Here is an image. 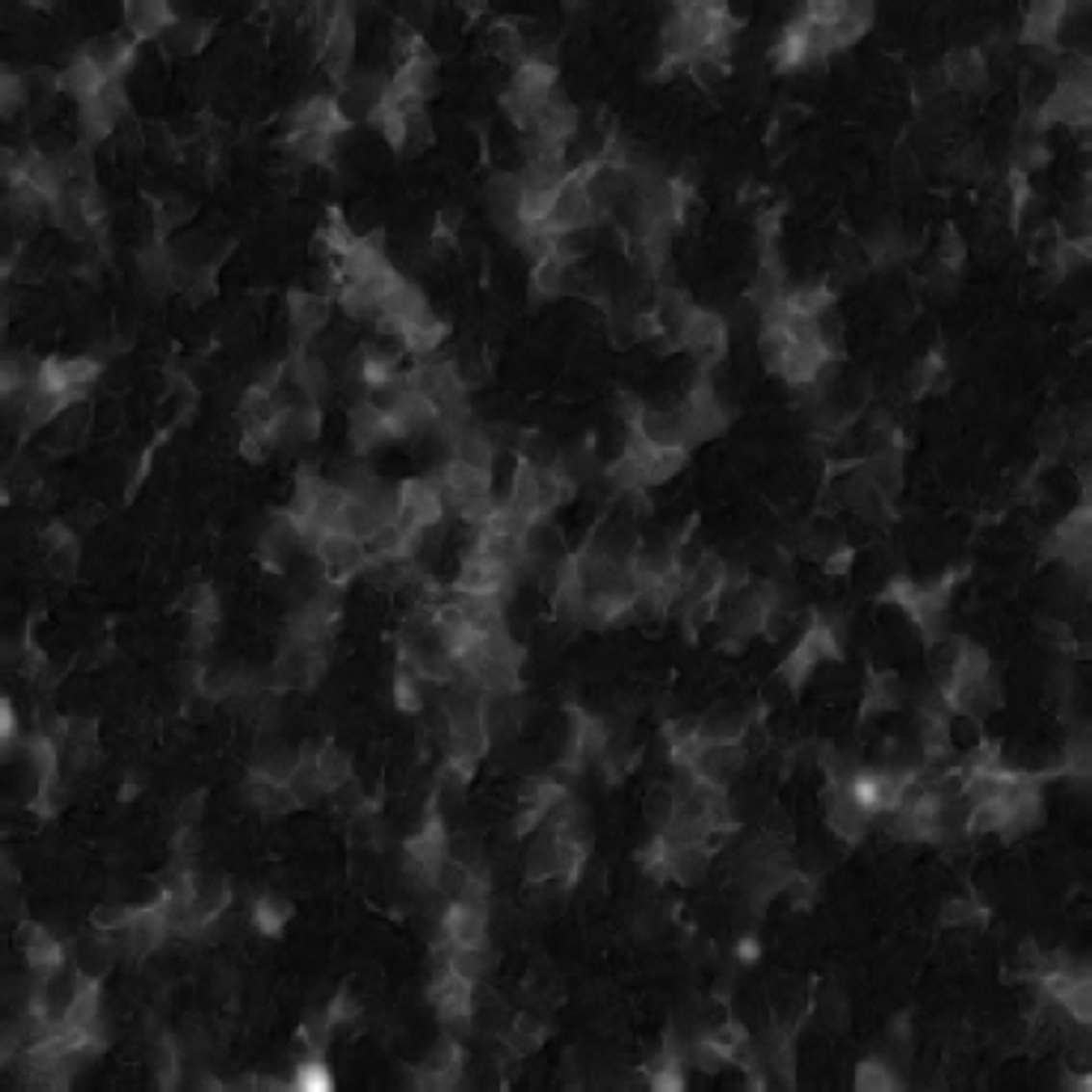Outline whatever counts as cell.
<instances>
[{"label":"cell","instance_id":"6da1fadb","mask_svg":"<svg viewBox=\"0 0 1092 1092\" xmlns=\"http://www.w3.org/2000/svg\"><path fill=\"white\" fill-rule=\"evenodd\" d=\"M675 341H678V350H687L699 358V364L705 371H711L716 361H722L725 355V344H728V332H725V323L716 311H708V308H690L687 317L678 323V329L669 332Z\"/></svg>","mask_w":1092,"mask_h":1092},{"label":"cell","instance_id":"7a4b0ae2","mask_svg":"<svg viewBox=\"0 0 1092 1092\" xmlns=\"http://www.w3.org/2000/svg\"><path fill=\"white\" fill-rule=\"evenodd\" d=\"M314 554L323 562V569H326V578L341 586L358 572H364V565H368V548H364V542H358L355 536L344 531L323 533L314 545Z\"/></svg>","mask_w":1092,"mask_h":1092},{"label":"cell","instance_id":"3957f363","mask_svg":"<svg viewBox=\"0 0 1092 1092\" xmlns=\"http://www.w3.org/2000/svg\"><path fill=\"white\" fill-rule=\"evenodd\" d=\"M320 60L326 65V71L332 74V80L344 87L347 77L352 74V51H355V21H352V13L347 7H341V13L329 21V27L323 30L320 36Z\"/></svg>","mask_w":1092,"mask_h":1092},{"label":"cell","instance_id":"277c9868","mask_svg":"<svg viewBox=\"0 0 1092 1092\" xmlns=\"http://www.w3.org/2000/svg\"><path fill=\"white\" fill-rule=\"evenodd\" d=\"M350 125H352V121H350L347 113L341 110L338 98L314 95V98L302 101V104L291 113L288 137H291V134H299V131H314V134L338 137V134L350 131Z\"/></svg>","mask_w":1092,"mask_h":1092},{"label":"cell","instance_id":"5b68a950","mask_svg":"<svg viewBox=\"0 0 1092 1092\" xmlns=\"http://www.w3.org/2000/svg\"><path fill=\"white\" fill-rule=\"evenodd\" d=\"M1066 13H1069V7L1060 4V0H1051V4H1030L1027 13H1025V24H1022V42L1030 45V48H1039V51L1057 54L1060 51V27H1063Z\"/></svg>","mask_w":1092,"mask_h":1092},{"label":"cell","instance_id":"8992f818","mask_svg":"<svg viewBox=\"0 0 1092 1092\" xmlns=\"http://www.w3.org/2000/svg\"><path fill=\"white\" fill-rule=\"evenodd\" d=\"M939 68L945 74L948 90H956V92H977L989 80L986 60L977 48H953L942 60Z\"/></svg>","mask_w":1092,"mask_h":1092},{"label":"cell","instance_id":"52a82bcc","mask_svg":"<svg viewBox=\"0 0 1092 1092\" xmlns=\"http://www.w3.org/2000/svg\"><path fill=\"white\" fill-rule=\"evenodd\" d=\"M15 939H18V945H21V950L27 956V965L33 971H39V975H45V971H51V968H60L63 959H65L63 945L54 939V933H51L48 926H42V923L24 921L18 926V936Z\"/></svg>","mask_w":1092,"mask_h":1092},{"label":"cell","instance_id":"ba28073f","mask_svg":"<svg viewBox=\"0 0 1092 1092\" xmlns=\"http://www.w3.org/2000/svg\"><path fill=\"white\" fill-rule=\"evenodd\" d=\"M350 438H352L358 454H368L371 448H377V444L391 441L388 427H385V409H379L371 400L355 403L352 412H350Z\"/></svg>","mask_w":1092,"mask_h":1092},{"label":"cell","instance_id":"9c48e42d","mask_svg":"<svg viewBox=\"0 0 1092 1092\" xmlns=\"http://www.w3.org/2000/svg\"><path fill=\"white\" fill-rule=\"evenodd\" d=\"M711 865V849L702 844H669L666 841V873L681 885H696Z\"/></svg>","mask_w":1092,"mask_h":1092},{"label":"cell","instance_id":"30bf717a","mask_svg":"<svg viewBox=\"0 0 1092 1092\" xmlns=\"http://www.w3.org/2000/svg\"><path fill=\"white\" fill-rule=\"evenodd\" d=\"M873 24V7L871 4H838L835 18L829 21V39L832 51H844L856 45Z\"/></svg>","mask_w":1092,"mask_h":1092},{"label":"cell","instance_id":"8fae6325","mask_svg":"<svg viewBox=\"0 0 1092 1092\" xmlns=\"http://www.w3.org/2000/svg\"><path fill=\"white\" fill-rule=\"evenodd\" d=\"M288 314H291V326L299 338L314 335L317 329L326 326L329 320V299L311 294V291H294L288 294Z\"/></svg>","mask_w":1092,"mask_h":1092},{"label":"cell","instance_id":"7c38bea8","mask_svg":"<svg viewBox=\"0 0 1092 1092\" xmlns=\"http://www.w3.org/2000/svg\"><path fill=\"white\" fill-rule=\"evenodd\" d=\"M125 24L134 33V39H157L175 24V15L160 0H148V4L131 0V4H125Z\"/></svg>","mask_w":1092,"mask_h":1092},{"label":"cell","instance_id":"4fadbf2b","mask_svg":"<svg viewBox=\"0 0 1092 1092\" xmlns=\"http://www.w3.org/2000/svg\"><path fill=\"white\" fill-rule=\"evenodd\" d=\"M110 84V80L84 57V54H77L63 71H60V90L63 92H68V95H74L77 101H87V98H98L101 95V90Z\"/></svg>","mask_w":1092,"mask_h":1092},{"label":"cell","instance_id":"5bb4252c","mask_svg":"<svg viewBox=\"0 0 1092 1092\" xmlns=\"http://www.w3.org/2000/svg\"><path fill=\"white\" fill-rule=\"evenodd\" d=\"M448 338V323H441L432 311H427L424 317L406 323V326H400V344L406 352H415V355H427V352H435V347Z\"/></svg>","mask_w":1092,"mask_h":1092},{"label":"cell","instance_id":"9a60e30c","mask_svg":"<svg viewBox=\"0 0 1092 1092\" xmlns=\"http://www.w3.org/2000/svg\"><path fill=\"white\" fill-rule=\"evenodd\" d=\"M524 873H528V882L539 885V882H548V879H559V849H557V832L548 829L542 832L531 853H528V865H524Z\"/></svg>","mask_w":1092,"mask_h":1092},{"label":"cell","instance_id":"2e32d148","mask_svg":"<svg viewBox=\"0 0 1092 1092\" xmlns=\"http://www.w3.org/2000/svg\"><path fill=\"white\" fill-rule=\"evenodd\" d=\"M285 371L291 377V382L308 397V403H314L317 397H323L329 391V374H326V364L314 355H297L285 364Z\"/></svg>","mask_w":1092,"mask_h":1092},{"label":"cell","instance_id":"e0dca14e","mask_svg":"<svg viewBox=\"0 0 1092 1092\" xmlns=\"http://www.w3.org/2000/svg\"><path fill=\"white\" fill-rule=\"evenodd\" d=\"M485 42H489V48H492L504 63L521 65L524 57H528V45H524V33H521V27H518L512 18H495V21L489 24V33H485Z\"/></svg>","mask_w":1092,"mask_h":1092},{"label":"cell","instance_id":"ac0fdd59","mask_svg":"<svg viewBox=\"0 0 1092 1092\" xmlns=\"http://www.w3.org/2000/svg\"><path fill=\"white\" fill-rule=\"evenodd\" d=\"M569 267H572V261L559 258L557 252H554V255H545L542 261H536L533 275H531L533 297H539V299H554V297L565 294V275H569Z\"/></svg>","mask_w":1092,"mask_h":1092},{"label":"cell","instance_id":"d6986e66","mask_svg":"<svg viewBox=\"0 0 1092 1092\" xmlns=\"http://www.w3.org/2000/svg\"><path fill=\"white\" fill-rule=\"evenodd\" d=\"M77 121H80V137H84L87 145L107 140V137L113 134V128H116V118H113V113L104 107L101 98L77 101Z\"/></svg>","mask_w":1092,"mask_h":1092},{"label":"cell","instance_id":"ffe728a7","mask_svg":"<svg viewBox=\"0 0 1092 1092\" xmlns=\"http://www.w3.org/2000/svg\"><path fill=\"white\" fill-rule=\"evenodd\" d=\"M832 302H835V291H832V285H823V281L820 285H802V288L785 294V308L791 314L815 317V320L820 314H826L832 308Z\"/></svg>","mask_w":1092,"mask_h":1092},{"label":"cell","instance_id":"44dd1931","mask_svg":"<svg viewBox=\"0 0 1092 1092\" xmlns=\"http://www.w3.org/2000/svg\"><path fill=\"white\" fill-rule=\"evenodd\" d=\"M314 764H317V773L326 785V791H338L344 782L352 779V764H350V755L344 749H338L335 743H323L317 752H314Z\"/></svg>","mask_w":1092,"mask_h":1092},{"label":"cell","instance_id":"7402d4cb","mask_svg":"<svg viewBox=\"0 0 1092 1092\" xmlns=\"http://www.w3.org/2000/svg\"><path fill=\"white\" fill-rule=\"evenodd\" d=\"M208 36H211V27L205 21H175L164 33V42L172 45L178 54H193L208 42Z\"/></svg>","mask_w":1092,"mask_h":1092},{"label":"cell","instance_id":"603a6c76","mask_svg":"<svg viewBox=\"0 0 1092 1092\" xmlns=\"http://www.w3.org/2000/svg\"><path fill=\"white\" fill-rule=\"evenodd\" d=\"M181 611L190 613L198 622H217L220 604H217V595H214V589L208 584H193L181 595Z\"/></svg>","mask_w":1092,"mask_h":1092},{"label":"cell","instance_id":"cb8c5ba5","mask_svg":"<svg viewBox=\"0 0 1092 1092\" xmlns=\"http://www.w3.org/2000/svg\"><path fill=\"white\" fill-rule=\"evenodd\" d=\"M687 71L693 74V80L705 90H714L716 84H722L725 74H728V60L725 54L719 51H708V54H696L690 63H687Z\"/></svg>","mask_w":1092,"mask_h":1092},{"label":"cell","instance_id":"d4e9b609","mask_svg":"<svg viewBox=\"0 0 1092 1092\" xmlns=\"http://www.w3.org/2000/svg\"><path fill=\"white\" fill-rule=\"evenodd\" d=\"M294 915V909H291V903L288 900H281V897H261L258 903H255V912H252V918H255V926L261 929V933H270V936H275V933H281V926L288 923V918Z\"/></svg>","mask_w":1092,"mask_h":1092},{"label":"cell","instance_id":"484cf974","mask_svg":"<svg viewBox=\"0 0 1092 1092\" xmlns=\"http://www.w3.org/2000/svg\"><path fill=\"white\" fill-rule=\"evenodd\" d=\"M332 1030H335V1025H332V1019H329L326 1009H323V1013H311V1016L302 1022V1027H299V1042H302V1048L308 1051V1057H317L320 1051L329 1045Z\"/></svg>","mask_w":1092,"mask_h":1092},{"label":"cell","instance_id":"4316f807","mask_svg":"<svg viewBox=\"0 0 1092 1092\" xmlns=\"http://www.w3.org/2000/svg\"><path fill=\"white\" fill-rule=\"evenodd\" d=\"M895 1086H897V1078L879 1060H868L856 1072V1089H862V1092H888Z\"/></svg>","mask_w":1092,"mask_h":1092},{"label":"cell","instance_id":"83f0119b","mask_svg":"<svg viewBox=\"0 0 1092 1092\" xmlns=\"http://www.w3.org/2000/svg\"><path fill=\"white\" fill-rule=\"evenodd\" d=\"M294 1086L302 1092H326L332 1086V1075L317 1057H308L297 1066L294 1072Z\"/></svg>","mask_w":1092,"mask_h":1092},{"label":"cell","instance_id":"f1b7e54d","mask_svg":"<svg viewBox=\"0 0 1092 1092\" xmlns=\"http://www.w3.org/2000/svg\"><path fill=\"white\" fill-rule=\"evenodd\" d=\"M672 808H675L672 788H655L649 796H645V820H649L658 832H663L669 818H672Z\"/></svg>","mask_w":1092,"mask_h":1092},{"label":"cell","instance_id":"f546056e","mask_svg":"<svg viewBox=\"0 0 1092 1092\" xmlns=\"http://www.w3.org/2000/svg\"><path fill=\"white\" fill-rule=\"evenodd\" d=\"M1063 1009H1066V1016L1075 1019L1078 1025H1089V1019H1092V983H1089V977H1083L1072 986V992L1063 1001Z\"/></svg>","mask_w":1092,"mask_h":1092},{"label":"cell","instance_id":"4dcf8cb0","mask_svg":"<svg viewBox=\"0 0 1092 1092\" xmlns=\"http://www.w3.org/2000/svg\"><path fill=\"white\" fill-rule=\"evenodd\" d=\"M953 167H956V172H959L962 178H968V181H980V178L989 172L986 154H983V148H980L977 143H968L965 148H959L956 157H953Z\"/></svg>","mask_w":1092,"mask_h":1092},{"label":"cell","instance_id":"1f68e13d","mask_svg":"<svg viewBox=\"0 0 1092 1092\" xmlns=\"http://www.w3.org/2000/svg\"><path fill=\"white\" fill-rule=\"evenodd\" d=\"M965 258H968V247H965L962 234H959L953 225H948V228L942 231V240H939V267L956 273V270L962 267Z\"/></svg>","mask_w":1092,"mask_h":1092},{"label":"cell","instance_id":"d6a6232c","mask_svg":"<svg viewBox=\"0 0 1092 1092\" xmlns=\"http://www.w3.org/2000/svg\"><path fill=\"white\" fill-rule=\"evenodd\" d=\"M986 912H980V906L975 900H948L942 906V923L948 926H965V923H975V921H983Z\"/></svg>","mask_w":1092,"mask_h":1092},{"label":"cell","instance_id":"836d02e7","mask_svg":"<svg viewBox=\"0 0 1092 1092\" xmlns=\"http://www.w3.org/2000/svg\"><path fill=\"white\" fill-rule=\"evenodd\" d=\"M948 92V84H945V74L942 68H926L915 77V95L921 101H939L942 95Z\"/></svg>","mask_w":1092,"mask_h":1092},{"label":"cell","instance_id":"e575fe53","mask_svg":"<svg viewBox=\"0 0 1092 1092\" xmlns=\"http://www.w3.org/2000/svg\"><path fill=\"white\" fill-rule=\"evenodd\" d=\"M128 918H131L128 906H98L92 912V926L98 929V933L110 936V933H118V929L128 923Z\"/></svg>","mask_w":1092,"mask_h":1092},{"label":"cell","instance_id":"d590c367","mask_svg":"<svg viewBox=\"0 0 1092 1092\" xmlns=\"http://www.w3.org/2000/svg\"><path fill=\"white\" fill-rule=\"evenodd\" d=\"M1066 444H1069V429L1063 424H1057V421L1042 424V429H1039V451L1045 456H1057L1066 448Z\"/></svg>","mask_w":1092,"mask_h":1092},{"label":"cell","instance_id":"8d00e7d4","mask_svg":"<svg viewBox=\"0 0 1092 1092\" xmlns=\"http://www.w3.org/2000/svg\"><path fill=\"white\" fill-rule=\"evenodd\" d=\"M0 92H4V110L13 113L27 98V77L15 74V71H7L4 74V84H0Z\"/></svg>","mask_w":1092,"mask_h":1092},{"label":"cell","instance_id":"74e56055","mask_svg":"<svg viewBox=\"0 0 1092 1092\" xmlns=\"http://www.w3.org/2000/svg\"><path fill=\"white\" fill-rule=\"evenodd\" d=\"M329 1019H332V1025L338 1027V1025H350V1022H355L358 1019V1001L344 989V992H338V998L329 1003Z\"/></svg>","mask_w":1092,"mask_h":1092},{"label":"cell","instance_id":"f35d334b","mask_svg":"<svg viewBox=\"0 0 1092 1092\" xmlns=\"http://www.w3.org/2000/svg\"><path fill=\"white\" fill-rule=\"evenodd\" d=\"M201 815H205V791H195L193 796H187L184 802H181V808H178V826L181 829H193V826H198V820H201Z\"/></svg>","mask_w":1092,"mask_h":1092},{"label":"cell","instance_id":"ab89813d","mask_svg":"<svg viewBox=\"0 0 1092 1092\" xmlns=\"http://www.w3.org/2000/svg\"><path fill=\"white\" fill-rule=\"evenodd\" d=\"M918 157L909 151V148H897V154H895V178L900 181L903 178V184H909L912 178H918Z\"/></svg>","mask_w":1092,"mask_h":1092},{"label":"cell","instance_id":"60d3db41","mask_svg":"<svg viewBox=\"0 0 1092 1092\" xmlns=\"http://www.w3.org/2000/svg\"><path fill=\"white\" fill-rule=\"evenodd\" d=\"M214 625L217 622H198V619H193V625H190V649L193 652H205L208 645L214 642Z\"/></svg>","mask_w":1092,"mask_h":1092},{"label":"cell","instance_id":"b9f144b4","mask_svg":"<svg viewBox=\"0 0 1092 1092\" xmlns=\"http://www.w3.org/2000/svg\"><path fill=\"white\" fill-rule=\"evenodd\" d=\"M1045 634H1048V639H1051V642H1054V645H1060V649H1072V645H1075L1072 628H1069L1066 622L1048 619V622H1045Z\"/></svg>","mask_w":1092,"mask_h":1092},{"label":"cell","instance_id":"7bdbcfd3","mask_svg":"<svg viewBox=\"0 0 1092 1092\" xmlns=\"http://www.w3.org/2000/svg\"><path fill=\"white\" fill-rule=\"evenodd\" d=\"M849 562H853V548H841V551H832L826 557V572L829 575H844L849 569Z\"/></svg>","mask_w":1092,"mask_h":1092},{"label":"cell","instance_id":"ee69618b","mask_svg":"<svg viewBox=\"0 0 1092 1092\" xmlns=\"http://www.w3.org/2000/svg\"><path fill=\"white\" fill-rule=\"evenodd\" d=\"M738 959H741V962H755V959H761V942H758L755 936L741 939V945H738Z\"/></svg>","mask_w":1092,"mask_h":1092},{"label":"cell","instance_id":"f6af8a7d","mask_svg":"<svg viewBox=\"0 0 1092 1092\" xmlns=\"http://www.w3.org/2000/svg\"><path fill=\"white\" fill-rule=\"evenodd\" d=\"M4 716H0V732H4V743H13L15 741V714L10 708V702H4Z\"/></svg>","mask_w":1092,"mask_h":1092}]
</instances>
